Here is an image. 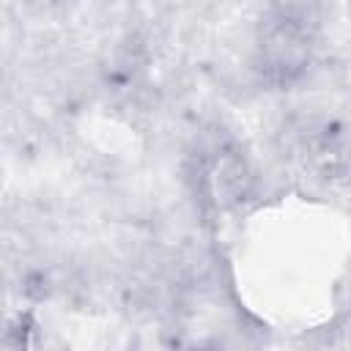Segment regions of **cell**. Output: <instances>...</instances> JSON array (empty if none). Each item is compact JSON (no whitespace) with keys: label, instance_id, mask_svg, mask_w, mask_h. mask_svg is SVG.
Instances as JSON below:
<instances>
[{"label":"cell","instance_id":"6da1fadb","mask_svg":"<svg viewBox=\"0 0 351 351\" xmlns=\"http://www.w3.org/2000/svg\"><path fill=\"white\" fill-rule=\"evenodd\" d=\"M310 41L313 33L307 19L299 16V11L293 8H280L277 16L266 19L261 30V69H266V74H271L280 82L288 80L307 63Z\"/></svg>","mask_w":351,"mask_h":351}]
</instances>
